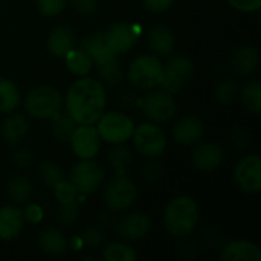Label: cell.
I'll return each instance as SVG.
<instances>
[{"label":"cell","instance_id":"6","mask_svg":"<svg viewBox=\"0 0 261 261\" xmlns=\"http://www.w3.org/2000/svg\"><path fill=\"white\" fill-rule=\"evenodd\" d=\"M142 113L153 122L170 121L177 112V102L173 93L167 90H154L136 101Z\"/></svg>","mask_w":261,"mask_h":261},{"label":"cell","instance_id":"19","mask_svg":"<svg viewBox=\"0 0 261 261\" xmlns=\"http://www.w3.org/2000/svg\"><path fill=\"white\" fill-rule=\"evenodd\" d=\"M24 225L23 211L15 206H2L0 208V240L9 242L18 237Z\"/></svg>","mask_w":261,"mask_h":261},{"label":"cell","instance_id":"44","mask_svg":"<svg viewBox=\"0 0 261 261\" xmlns=\"http://www.w3.org/2000/svg\"><path fill=\"white\" fill-rule=\"evenodd\" d=\"M14 162L20 168H28L32 164V153L26 148H20L14 153Z\"/></svg>","mask_w":261,"mask_h":261},{"label":"cell","instance_id":"14","mask_svg":"<svg viewBox=\"0 0 261 261\" xmlns=\"http://www.w3.org/2000/svg\"><path fill=\"white\" fill-rule=\"evenodd\" d=\"M225 161V151L219 144L202 142L193 150V164L200 171H214Z\"/></svg>","mask_w":261,"mask_h":261},{"label":"cell","instance_id":"25","mask_svg":"<svg viewBox=\"0 0 261 261\" xmlns=\"http://www.w3.org/2000/svg\"><path fill=\"white\" fill-rule=\"evenodd\" d=\"M66 66L69 69V72L75 76H86L93 66L92 58L87 55V52L81 47V49H72L67 55H66Z\"/></svg>","mask_w":261,"mask_h":261},{"label":"cell","instance_id":"17","mask_svg":"<svg viewBox=\"0 0 261 261\" xmlns=\"http://www.w3.org/2000/svg\"><path fill=\"white\" fill-rule=\"evenodd\" d=\"M147 44L156 57H170L176 49V37L171 29L158 24L148 31Z\"/></svg>","mask_w":261,"mask_h":261},{"label":"cell","instance_id":"8","mask_svg":"<svg viewBox=\"0 0 261 261\" xmlns=\"http://www.w3.org/2000/svg\"><path fill=\"white\" fill-rule=\"evenodd\" d=\"M104 168L93 159H83L75 164L70 171V184L76 188L78 194L95 193L104 180Z\"/></svg>","mask_w":261,"mask_h":261},{"label":"cell","instance_id":"4","mask_svg":"<svg viewBox=\"0 0 261 261\" xmlns=\"http://www.w3.org/2000/svg\"><path fill=\"white\" fill-rule=\"evenodd\" d=\"M63 106L61 93L52 86H40L29 92L24 99V109L29 116L37 119H50L60 113Z\"/></svg>","mask_w":261,"mask_h":261},{"label":"cell","instance_id":"16","mask_svg":"<svg viewBox=\"0 0 261 261\" xmlns=\"http://www.w3.org/2000/svg\"><path fill=\"white\" fill-rule=\"evenodd\" d=\"M205 135V124L197 116L182 118L173 130L174 141L180 145H193L199 142Z\"/></svg>","mask_w":261,"mask_h":261},{"label":"cell","instance_id":"23","mask_svg":"<svg viewBox=\"0 0 261 261\" xmlns=\"http://www.w3.org/2000/svg\"><path fill=\"white\" fill-rule=\"evenodd\" d=\"M38 246L47 255H63L69 249V242L64 234L55 228H46L38 234Z\"/></svg>","mask_w":261,"mask_h":261},{"label":"cell","instance_id":"12","mask_svg":"<svg viewBox=\"0 0 261 261\" xmlns=\"http://www.w3.org/2000/svg\"><path fill=\"white\" fill-rule=\"evenodd\" d=\"M69 142L72 151L80 159H93L101 148V138L96 132V127L84 125V124L75 127Z\"/></svg>","mask_w":261,"mask_h":261},{"label":"cell","instance_id":"33","mask_svg":"<svg viewBox=\"0 0 261 261\" xmlns=\"http://www.w3.org/2000/svg\"><path fill=\"white\" fill-rule=\"evenodd\" d=\"M237 93H239V87H237V83L232 81V80H223L217 84L216 87V92H214V96L216 99L223 104V106H229L236 101L237 98Z\"/></svg>","mask_w":261,"mask_h":261},{"label":"cell","instance_id":"18","mask_svg":"<svg viewBox=\"0 0 261 261\" xmlns=\"http://www.w3.org/2000/svg\"><path fill=\"white\" fill-rule=\"evenodd\" d=\"M222 261H261L260 248L248 240H234L220 251Z\"/></svg>","mask_w":261,"mask_h":261},{"label":"cell","instance_id":"43","mask_svg":"<svg viewBox=\"0 0 261 261\" xmlns=\"http://www.w3.org/2000/svg\"><path fill=\"white\" fill-rule=\"evenodd\" d=\"M174 0H144V6L150 11V12H165L167 9L171 8Z\"/></svg>","mask_w":261,"mask_h":261},{"label":"cell","instance_id":"42","mask_svg":"<svg viewBox=\"0 0 261 261\" xmlns=\"http://www.w3.org/2000/svg\"><path fill=\"white\" fill-rule=\"evenodd\" d=\"M23 219H24L28 223H31V225H37V223H40L41 219H43V210H41L38 205L32 203V205H29V206L24 210Z\"/></svg>","mask_w":261,"mask_h":261},{"label":"cell","instance_id":"30","mask_svg":"<svg viewBox=\"0 0 261 261\" xmlns=\"http://www.w3.org/2000/svg\"><path fill=\"white\" fill-rule=\"evenodd\" d=\"M52 119V135L60 142H69L75 127L78 125L67 113H57Z\"/></svg>","mask_w":261,"mask_h":261},{"label":"cell","instance_id":"45","mask_svg":"<svg viewBox=\"0 0 261 261\" xmlns=\"http://www.w3.org/2000/svg\"><path fill=\"white\" fill-rule=\"evenodd\" d=\"M144 174H145V177H147L150 182H156V180H159L161 176H162V168H161V165H158V164H148V165L145 167Z\"/></svg>","mask_w":261,"mask_h":261},{"label":"cell","instance_id":"28","mask_svg":"<svg viewBox=\"0 0 261 261\" xmlns=\"http://www.w3.org/2000/svg\"><path fill=\"white\" fill-rule=\"evenodd\" d=\"M240 99H242L243 107H245L248 112H251V113H254V115H258L261 110L260 81H257V80L249 81V83L243 87V90H242V93H240Z\"/></svg>","mask_w":261,"mask_h":261},{"label":"cell","instance_id":"5","mask_svg":"<svg viewBox=\"0 0 261 261\" xmlns=\"http://www.w3.org/2000/svg\"><path fill=\"white\" fill-rule=\"evenodd\" d=\"M95 124L101 141H106L109 144H125L132 138L135 130L132 118H128L122 112L102 113Z\"/></svg>","mask_w":261,"mask_h":261},{"label":"cell","instance_id":"24","mask_svg":"<svg viewBox=\"0 0 261 261\" xmlns=\"http://www.w3.org/2000/svg\"><path fill=\"white\" fill-rule=\"evenodd\" d=\"M28 121L23 115H9L5 118L3 124H2V136L6 142L9 144H17L20 142L26 133H28Z\"/></svg>","mask_w":261,"mask_h":261},{"label":"cell","instance_id":"41","mask_svg":"<svg viewBox=\"0 0 261 261\" xmlns=\"http://www.w3.org/2000/svg\"><path fill=\"white\" fill-rule=\"evenodd\" d=\"M73 9L81 15H92L96 11L98 0H72Z\"/></svg>","mask_w":261,"mask_h":261},{"label":"cell","instance_id":"29","mask_svg":"<svg viewBox=\"0 0 261 261\" xmlns=\"http://www.w3.org/2000/svg\"><path fill=\"white\" fill-rule=\"evenodd\" d=\"M8 194H9L12 202L24 203L32 196V184L29 182L28 177H24L21 174H17L8 184Z\"/></svg>","mask_w":261,"mask_h":261},{"label":"cell","instance_id":"2","mask_svg":"<svg viewBox=\"0 0 261 261\" xmlns=\"http://www.w3.org/2000/svg\"><path fill=\"white\" fill-rule=\"evenodd\" d=\"M199 206L188 197L180 196L168 202L164 211L165 229L174 237H188L199 223Z\"/></svg>","mask_w":261,"mask_h":261},{"label":"cell","instance_id":"15","mask_svg":"<svg viewBox=\"0 0 261 261\" xmlns=\"http://www.w3.org/2000/svg\"><path fill=\"white\" fill-rule=\"evenodd\" d=\"M151 228L148 216L144 213H130L118 222V234L124 240H141Z\"/></svg>","mask_w":261,"mask_h":261},{"label":"cell","instance_id":"37","mask_svg":"<svg viewBox=\"0 0 261 261\" xmlns=\"http://www.w3.org/2000/svg\"><path fill=\"white\" fill-rule=\"evenodd\" d=\"M35 5L40 14L46 17H54L63 11L66 0H35Z\"/></svg>","mask_w":261,"mask_h":261},{"label":"cell","instance_id":"21","mask_svg":"<svg viewBox=\"0 0 261 261\" xmlns=\"http://www.w3.org/2000/svg\"><path fill=\"white\" fill-rule=\"evenodd\" d=\"M83 49L87 52V55L96 64H104V63H109L116 58V54L109 46L104 32H98V34H93V35L84 38Z\"/></svg>","mask_w":261,"mask_h":261},{"label":"cell","instance_id":"22","mask_svg":"<svg viewBox=\"0 0 261 261\" xmlns=\"http://www.w3.org/2000/svg\"><path fill=\"white\" fill-rule=\"evenodd\" d=\"M73 43H75V37L70 28L58 24L49 34L47 49L54 57L66 58V55L73 49Z\"/></svg>","mask_w":261,"mask_h":261},{"label":"cell","instance_id":"26","mask_svg":"<svg viewBox=\"0 0 261 261\" xmlns=\"http://www.w3.org/2000/svg\"><path fill=\"white\" fill-rule=\"evenodd\" d=\"M133 161L132 150L124 144H115L109 153V164L113 168L115 174H127V170Z\"/></svg>","mask_w":261,"mask_h":261},{"label":"cell","instance_id":"11","mask_svg":"<svg viewBox=\"0 0 261 261\" xmlns=\"http://www.w3.org/2000/svg\"><path fill=\"white\" fill-rule=\"evenodd\" d=\"M236 184L246 194H258L261 191V159L258 154H246L234 168Z\"/></svg>","mask_w":261,"mask_h":261},{"label":"cell","instance_id":"9","mask_svg":"<svg viewBox=\"0 0 261 261\" xmlns=\"http://www.w3.org/2000/svg\"><path fill=\"white\" fill-rule=\"evenodd\" d=\"M138 197V188L127 174H116L106 187L104 199L112 211H124L130 208Z\"/></svg>","mask_w":261,"mask_h":261},{"label":"cell","instance_id":"38","mask_svg":"<svg viewBox=\"0 0 261 261\" xmlns=\"http://www.w3.org/2000/svg\"><path fill=\"white\" fill-rule=\"evenodd\" d=\"M81 240L87 245V246H101V243L104 242V234L99 228L96 226H89L84 229L83 236H81Z\"/></svg>","mask_w":261,"mask_h":261},{"label":"cell","instance_id":"10","mask_svg":"<svg viewBox=\"0 0 261 261\" xmlns=\"http://www.w3.org/2000/svg\"><path fill=\"white\" fill-rule=\"evenodd\" d=\"M193 75H194V63L188 57L179 55L171 58L164 66L161 86L164 90L170 93H177L188 84Z\"/></svg>","mask_w":261,"mask_h":261},{"label":"cell","instance_id":"31","mask_svg":"<svg viewBox=\"0 0 261 261\" xmlns=\"http://www.w3.org/2000/svg\"><path fill=\"white\" fill-rule=\"evenodd\" d=\"M98 72H99V76H101L102 83H106L110 87L119 86L124 81V69L116 61V58L109 61V63L98 64Z\"/></svg>","mask_w":261,"mask_h":261},{"label":"cell","instance_id":"34","mask_svg":"<svg viewBox=\"0 0 261 261\" xmlns=\"http://www.w3.org/2000/svg\"><path fill=\"white\" fill-rule=\"evenodd\" d=\"M38 173L43 179V182L49 187H54L58 180L63 179V173H61V168L52 162V161H44L40 164L38 167Z\"/></svg>","mask_w":261,"mask_h":261},{"label":"cell","instance_id":"40","mask_svg":"<svg viewBox=\"0 0 261 261\" xmlns=\"http://www.w3.org/2000/svg\"><path fill=\"white\" fill-rule=\"evenodd\" d=\"M228 3L242 12H255L261 8V0H228Z\"/></svg>","mask_w":261,"mask_h":261},{"label":"cell","instance_id":"1","mask_svg":"<svg viewBox=\"0 0 261 261\" xmlns=\"http://www.w3.org/2000/svg\"><path fill=\"white\" fill-rule=\"evenodd\" d=\"M106 90L95 78L76 80L66 93V113L76 122L93 125L106 110Z\"/></svg>","mask_w":261,"mask_h":261},{"label":"cell","instance_id":"20","mask_svg":"<svg viewBox=\"0 0 261 261\" xmlns=\"http://www.w3.org/2000/svg\"><path fill=\"white\" fill-rule=\"evenodd\" d=\"M260 61V55L258 50L254 46H240L232 52L231 57V69L234 70V73L240 75V76H246L251 75Z\"/></svg>","mask_w":261,"mask_h":261},{"label":"cell","instance_id":"13","mask_svg":"<svg viewBox=\"0 0 261 261\" xmlns=\"http://www.w3.org/2000/svg\"><path fill=\"white\" fill-rule=\"evenodd\" d=\"M104 34H106V40L109 46L116 55L128 52L135 46L136 38H138L136 26L130 23H116L110 26L109 31H106Z\"/></svg>","mask_w":261,"mask_h":261},{"label":"cell","instance_id":"3","mask_svg":"<svg viewBox=\"0 0 261 261\" xmlns=\"http://www.w3.org/2000/svg\"><path fill=\"white\" fill-rule=\"evenodd\" d=\"M164 64L156 55H139L128 66V80L139 90H151L161 86Z\"/></svg>","mask_w":261,"mask_h":261},{"label":"cell","instance_id":"27","mask_svg":"<svg viewBox=\"0 0 261 261\" xmlns=\"http://www.w3.org/2000/svg\"><path fill=\"white\" fill-rule=\"evenodd\" d=\"M20 104V92L17 86L5 78H0V112L9 113Z\"/></svg>","mask_w":261,"mask_h":261},{"label":"cell","instance_id":"36","mask_svg":"<svg viewBox=\"0 0 261 261\" xmlns=\"http://www.w3.org/2000/svg\"><path fill=\"white\" fill-rule=\"evenodd\" d=\"M80 216V205L76 200L69 202V203H60L58 210V220L64 226H72Z\"/></svg>","mask_w":261,"mask_h":261},{"label":"cell","instance_id":"32","mask_svg":"<svg viewBox=\"0 0 261 261\" xmlns=\"http://www.w3.org/2000/svg\"><path fill=\"white\" fill-rule=\"evenodd\" d=\"M102 258L106 261H135L136 252L125 243H112L104 249Z\"/></svg>","mask_w":261,"mask_h":261},{"label":"cell","instance_id":"35","mask_svg":"<svg viewBox=\"0 0 261 261\" xmlns=\"http://www.w3.org/2000/svg\"><path fill=\"white\" fill-rule=\"evenodd\" d=\"M52 188H54V194H55V197H57V200L60 203H69V202L78 200L76 188L70 182H66L64 179L58 180Z\"/></svg>","mask_w":261,"mask_h":261},{"label":"cell","instance_id":"39","mask_svg":"<svg viewBox=\"0 0 261 261\" xmlns=\"http://www.w3.org/2000/svg\"><path fill=\"white\" fill-rule=\"evenodd\" d=\"M231 142L237 150H246L251 145V135L246 128L237 127L231 135Z\"/></svg>","mask_w":261,"mask_h":261},{"label":"cell","instance_id":"7","mask_svg":"<svg viewBox=\"0 0 261 261\" xmlns=\"http://www.w3.org/2000/svg\"><path fill=\"white\" fill-rule=\"evenodd\" d=\"M132 139L136 150L145 158H158L167 148V136L164 130L151 122H144L135 127Z\"/></svg>","mask_w":261,"mask_h":261}]
</instances>
